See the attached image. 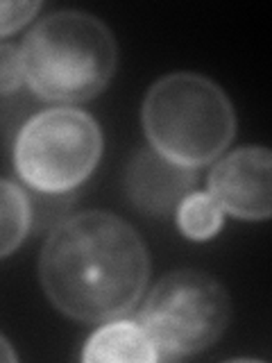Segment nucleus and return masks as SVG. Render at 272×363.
I'll return each mask as SVG.
<instances>
[{"label":"nucleus","instance_id":"nucleus-1","mask_svg":"<svg viewBox=\"0 0 272 363\" xmlns=\"http://www.w3.org/2000/svg\"><path fill=\"white\" fill-rule=\"evenodd\" d=\"M39 277L62 313L82 323H107L141 300L150 257L132 225L94 209L55 227L41 250Z\"/></svg>","mask_w":272,"mask_h":363},{"label":"nucleus","instance_id":"nucleus-2","mask_svg":"<svg viewBox=\"0 0 272 363\" xmlns=\"http://www.w3.org/2000/svg\"><path fill=\"white\" fill-rule=\"evenodd\" d=\"M28 86L50 102L96 98L116 71L111 30L86 11H55L30 30L21 45Z\"/></svg>","mask_w":272,"mask_h":363},{"label":"nucleus","instance_id":"nucleus-3","mask_svg":"<svg viewBox=\"0 0 272 363\" xmlns=\"http://www.w3.org/2000/svg\"><path fill=\"white\" fill-rule=\"evenodd\" d=\"M150 147L188 168L211 164L236 134V111L225 91L200 73H170L143 100Z\"/></svg>","mask_w":272,"mask_h":363},{"label":"nucleus","instance_id":"nucleus-4","mask_svg":"<svg viewBox=\"0 0 272 363\" xmlns=\"http://www.w3.org/2000/svg\"><path fill=\"white\" fill-rule=\"evenodd\" d=\"M230 295L222 284L200 270H175L157 281L139 323L157 361H175L204 352L230 323Z\"/></svg>","mask_w":272,"mask_h":363},{"label":"nucleus","instance_id":"nucleus-5","mask_svg":"<svg viewBox=\"0 0 272 363\" xmlns=\"http://www.w3.org/2000/svg\"><path fill=\"white\" fill-rule=\"evenodd\" d=\"M102 155V132L91 113L55 107L21 128L14 164L21 179L41 193H66L94 173Z\"/></svg>","mask_w":272,"mask_h":363},{"label":"nucleus","instance_id":"nucleus-6","mask_svg":"<svg viewBox=\"0 0 272 363\" xmlns=\"http://www.w3.org/2000/svg\"><path fill=\"white\" fill-rule=\"evenodd\" d=\"M272 155L268 147L247 145L222 157L209 173V196L227 213L243 220H268Z\"/></svg>","mask_w":272,"mask_h":363},{"label":"nucleus","instance_id":"nucleus-7","mask_svg":"<svg viewBox=\"0 0 272 363\" xmlns=\"http://www.w3.org/2000/svg\"><path fill=\"white\" fill-rule=\"evenodd\" d=\"M196 184V168L181 166L159 155L154 147L136 150L125 173V189L136 209L150 216H168Z\"/></svg>","mask_w":272,"mask_h":363},{"label":"nucleus","instance_id":"nucleus-8","mask_svg":"<svg viewBox=\"0 0 272 363\" xmlns=\"http://www.w3.org/2000/svg\"><path fill=\"white\" fill-rule=\"evenodd\" d=\"M82 359L86 363H152L157 354L141 323L107 320L89 336Z\"/></svg>","mask_w":272,"mask_h":363},{"label":"nucleus","instance_id":"nucleus-9","mask_svg":"<svg viewBox=\"0 0 272 363\" xmlns=\"http://www.w3.org/2000/svg\"><path fill=\"white\" fill-rule=\"evenodd\" d=\"M32 220L30 200L14 182L0 179V259L23 243Z\"/></svg>","mask_w":272,"mask_h":363},{"label":"nucleus","instance_id":"nucleus-10","mask_svg":"<svg viewBox=\"0 0 272 363\" xmlns=\"http://www.w3.org/2000/svg\"><path fill=\"white\" fill-rule=\"evenodd\" d=\"M222 213L209 193H188L177 204V227L191 241H209L220 232Z\"/></svg>","mask_w":272,"mask_h":363},{"label":"nucleus","instance_id":"nucleus-11","mask_svg":"<svg viewBox=\"0 0 272 363\" xmlns=\"http://www.w3.org/2000/svg\"><path fill=\"white\" fill-rule=\"evenodd\" d=\"M23 79L26 75H23L21 48L11 43H0V94L7 96L16 91Z\"/></svg>","mask_w":272,"mask_h":363},{"label":"nucleus","instance_id":"nucleus-12","mask_svg":"<svg viewBox=\"0 0 272 363\" xmlns=\"http://www.w3.org/2000/svg\"><path fill=\"white\" fill-rule=\"evenodd\" d=\"M39 3H0V34H9L26 23L39 11Z\"/></svg>","mask_w":272,"mask_h":363},{"label":"nucleus","instance_id":"nucleus-13","mask_svg":"<svg viewBox=\"0 0 272 363\" xmlns=\"http://www.w3.org/2000/svg\"><path fill=\"white\" fill-rule=\"evenodd\" d=\"M11 363V361H16V354H14V350H11V345L7 343V340L0 336V363Z\"/></svg>","mask_w":272,"mask_h":363}]
</instances>
